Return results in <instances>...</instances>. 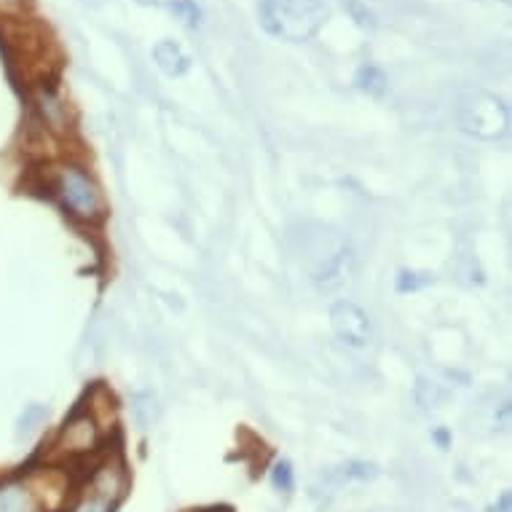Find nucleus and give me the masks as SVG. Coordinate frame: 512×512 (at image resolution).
Wrapping results in <instances>:
<instances>
[{
  "mask_svg": "<svg viewBox=\"0 0 512 512\" xmlns=\"http://www.w3.org/2000/svg\"><path fill=\"white\" fill-rule=\"evenodd\" d=\"M330 17L325 0H263L261 25L263 30L282 41H309L319 33Z\"/></svg>",
  "mask_w": 512,
  "mask_h": 512,
  "instance_id": "1",
  "label": "nucleus"
},
{
  "mask_svg": "<svg viewBox=\"0 0 512 512\" xmlns=\"http://www.w3.org/2000/svg\"><path fill=\"white\" fill-rule=\"evenodd\" d=\"M314 231L317 234H303V258L311 279L325 290L344 285L349 277V242L333 228L314 226Z\"/></svg>",
  "mask_w": 512,
  "mask_h": 512,
  "instance_id": "2",
  "label": "nucleus"
},
{
  "mask_svg": "<svg viewBox=\"0 0 512 512\" xmlns=\"http://www.w3.org/2000/svg\"><path fill=\"white\" fill-rule=\"evenodd\" d=\"M456 121L462 126V132L486 143L502 140L510 126L504 102L486 92H464L456 105Z\"/></svg>",
  "mask_w": 512,
  "mask_h": 512,
  "instance_id": "3",
  "label": "nucleus"
},
{
  "mask_svg": "<svg viewBox=\"0 0 512 512\" xmlns=\"http://www.w3.org/2000/svg\"><path fill=\"white\" fill-rule=\"evenodd\" d=\"M124 494V472L118 464H105L94 472L84 494L78 496L70 512H113L116 502Z\"/></svg>",
  "mask_w": 512,
  "mask_h": 512,
  "instance_id": "4",
  "label": "nucleus"
},
{
  "mask_svg": "<svg viewBox=\"0 0 512 512\" xmlns=\"http://www.w3.org/2000/svg\"><path fill=\"white\" fill-rule=\"evenodd\" d=\"M59 196H62V202L68 204L70 212L76 215V218L84 220H94L100 218L102 212V194L100 188L84 175V172H78L73 167L59 169Z\"/></svg>",
  "mask_w": 512,
  "mask_h": 512,
  "instance_id": "5",
  "label": "nucleus"
},
{
  "mask_svg": "<svg viewBox=\"0 0 512 512\" xmlns=\"http://www.w3.org/2000/svg\"><path fill=\"white\" fill-rule=\"evenodd\" d=\"M330 325H333V333H336L346 346H354V349L368 346L370 338H373V328H370L368 314L352 301H338L336 306L330 309Z\"/></svg>",
  "mask_w": 512,
  "mask_h": 512,
  "instance_id": "6",
  "label": "nucleus"
},
{
  "mask_svg": "<svg viewBox=\"0 0 512 512\" xmlns=\"http://www.w3.org/2000/svg\"><path fill=\"white\" fill-rule=\"evenodd\" d=\"M97 440H100V435H97V424H94V419H89V416H78V419L70 421L68 429L62 432V445H65L68 454H89V451L97 448Z\"/></svg>",
  "mask_w": 512,
  "mask_h": 512,
  "instance_id": "7",
  "label": "nucleus"
},
{
  "mask_svg": "<svg viewBox=\"0 0 512 512\" xmlns=\"http://www.w3.org/2000/svg\"><path fill=\"white\" fill-rule=\"evenodd\" d=\"M0 512H41V502L27 483L11 480L0 486Z\"/></svg>",
  "mask_w": 512,
  "mask_h": 512,
  "instance_id": "8",
  "label": "nucleus"
},
{
  "mask_svg": "<svg viewBox=\"0 0 512 512\" xmlns=\"http://www.w3.org/2000/svg\"><path fill=\"white\" fill-rule=\"evenodd\" d=\"M153 59L159 62V68L167 76H183L185 70L191 68V59L185 57V51L175 41H161L153 49Z\"/></svg>",
  "mask_w": 512,
  "mask_h": 512,
  "instance_id": "9",
  "label": "nucleus"
},
{
  "mask_svg": "<svg viewBox=\"0 0 512 512\" xmlns=\"http://www.w3.org/2000/svg\"><path fill=\"white\" fill-rule=\"evenodd\" d=\"M132 416H135L137 427L151 429L156 424V416H159V408H156V397L151 392H137L132 397Z\"/></svg>",
  "mask_w": 512,
  "mask_h": 512,
  "instance_id": "10",
  "label": "nucleus"
},
{
  "mask_svg": "<svg viewBox=\"0 0 512 512\" xmlns=\"http://www.w3.org/2000/svg\"><path fill=\"white\" fill-rule=\"evenodd\" d=\"M357 86H360L362 92L368 94H384V89H387V76L381 73L378 68H373V65H365V68L357 73Z\"/></svg>",
  "mask_w": 512,
  "mask_h": 512,
  "instance_id": "11",
  "label": "nucleus"
},
{
  "mask_svg": "<svg viewBox=\"0 0 512 512\" xmlns=\"http://www.w3.org/2000/svg\"><path fill=\"white\" fill-rule=\"evenodd\" d=\"M169 6H172V11H175L177 17L183 19L188 27H196L202 22V11H199V6H196L194 0H169Z\"/></svg>",
  "mask_w": 512,
  "mask_h": 512,
  "instance_id": "12",
  "label": "nucleus"
},
{
  "mask_svg": "<svg viewBox=\"0 0 512 512\" xmlns=\"http://www.w3.org/2000/svg\"><path fill=\"white\" fill-rule=\"evenodd\" d=\"M432 277L427 274H416V271H400V277H397V290L400 293H411V290H419V287L429 285Z\"/></svg>",
  "mask_w": 512,
  "mask_h": 512,
  "instance_id": "13",
  "label": "nucleus"
},
{
  "mask_svg": "<svg viewBox=\"0 0 512 512\" xmlns=\"http://www.w3.org/2000/svg\"><path fill=\"white\" fill-rule=\"evenodd\" d=\"M271 480H274V486H277L279 491H293V467H290V462L274 464Z\"/></svg>",
  "mask_w": 512,
  "mask_h": 512,
  "instance_id": "14",
  "label": "nucleus"
},
{
  "mask_svg": "<svg viewBox=\"0 0 512 512\" xmlns=\"http://www.w3.org/2000/svg\"><path fill=\"white\" fill-rule=\"evenodd\" d=\"M346 6H349V9H352V14H354V19H357V25H362V27H373V17H370V11H365L360 6V3H357V0H344Z\"/></svg>",
  "mask_w": 512,
  "mask_h": 512,
  "instance_id": "15",
  "label": "nucleus"
}]
</instances>
